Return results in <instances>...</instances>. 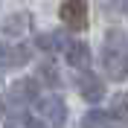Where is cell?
<instances>
[{"label": "cell", "mask_w": 128, "mask_h": 128, "mask_svg": "<svg viewBox=\"0 0 128 128\" xmlns=\"http://www.w3.org/2000/svg\"><path fill=\"white\" fill-rule=\"evenodd\" d=\"M35 111H38V120L44 125H64V120H67V108H64L61 96H44V99H38Z\"/></svg>", "instance_id": "3"}, {"label": "cell", "mask_w": 128, "mask_h": 128, "mask_svg": "<svg viewBox=\"0 0 128 128\" xmlns=\"http://www.w3.org/2000/svg\"><path fill=\"white\" fill-rule=\"evenodd\" d=\"M29 29H32V15L29 12H18V15H12V18L3 20V32H6L9 38H20V35H26Z\"/></svg>", "instance_id": "8"}, {"label": "cell", "mask_w": 128, "mask_h": 128, "mask_svg": "<svg viewBox=\"0 0 128 128\" xmlns=\"http://www.w3.org/2000/svg\"><path fill=\"white\" fill-rule=\"evenodd\" d=\"M38 96V79H18L6 90V108L9 111H26Z\"/></svg>", "instance_id": "2"}, {"label": "cell", "mask_w": 128, "mask_h": 128, "mask_svg": "<svg viewBox=\"0 0 128 128\" xmlns=\"http://www.w3.org/2000/svg\"><path fill=\"white\" fill-rule=\"evenodd\" d=\"M102 67L108 73V79L122 82L128 73V38L122 29H108L102 44Z\"/></svg>", "instance_id": "1"}, {"label": "cell", "mask_w": 128, "mask_h": 128, "mask_svg": "<svg viewBox=\"0 0 128 128\" xmlns=\"http://www.w3.org/2000/svg\"><path fill=\"white\" fill-rule=\"evenodd\" d=\"M35 79H38V84H50V88H56L58 82H61V79H58V70H56V61H41Z\"/></svg>", "instance_id": "10"}, {"label": "cell", "mask_w": 128, "mask_h": 128, "mask_svg": "<svg viewBox=\"0 0 128 128\" xmlns=\"http://www.w3.org/2000/svg\"><path fill=\"white\" fill-rule=\"evenodd\" d=\"M61 52H64V58L73 64V67H84L88 70L90 67V47L84 44V41H79V38H67L64 41V47H61Z\"/></svg>", "instance_id": "5"}, {"label": "cell", "mask_w": 128, "mask_h": 128, "mask_svg": "<svg viewBox=\"0 0 128 128\" xmlns=\"http://www.w3.org/2000/svg\"><path fill=\"white\" fill-rule=\"evenodd\" d=\"M125 102H128L125 93H116V96H114V102H111V116H114L116 122H122V125L128 122V108H125Z\"/></svg>", "instance_id": "11"}, {"label": "cell", "mask_w": 128, "mask_h": 128, "mask_svg": "<svg viewBox=\"0 0 128 128\" xmlns=\"http://www.w3.org/2000/svg\"><path fill=\"white\" fill-rule=\"evenodd\" d=\"M79 93L84 96V102L96 105V102H102V96H105V84H102L99 76H93V73L84 70V73L79 76Z\"/></svg>", "instance_id": "7"}, {"label": "cell", "mask_w": 128, "mask_h": 128, "mask_svg": "<svg viewBox=\"0 0 128 128\" xmlns=\"http://www.w3.org/2000/svg\"><path fill=\"white\" fill-rule=\"evenodd\" d=\"M114 116H111V111H99V108H90L84 116H82V125L84 128H105V125H114Z\"/></svg>", "instance_id": "9"}, {"label": "cell", "mask_w": 128, "mask_h": 128, "mask_svg": "<svg viewBox=\"0 0 128 128\" xmlns=\"http://www.w3.org/2000/svg\"><path fill=\"white\" fill-rule=\"evenodd\" d=\"M58 15H61V20L67 24V29L82 32L88 26V3H84V0H64L61 6H58Z\"/></svg>", "instance_id": "4"}, {"label": "cell", "mask_w": 128, "mask_h": 128, "mask_svg": "<svg viewBox=\"0 0 128 128\" xmlns=\"http://www.w3.org/2000/svg\"><path fill=\"white\" fill-rule=\"evenodd\" d=\"M32 52L24 44H9V47H0V70H12V67H24L29 64Z\"/></svg>", "instance_id": "6"}]
</instances>
